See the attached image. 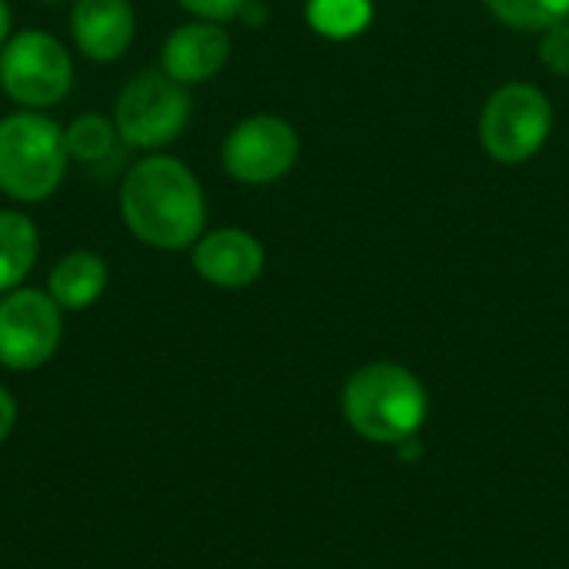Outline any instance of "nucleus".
I'll list each match as a JSON object with an SVG mask.
<instances>
[{"mask_svg": "<svg viewBox=\"0 0 569 569\" xmlns=\"http://www.w3.org/2000/svg\"><path fill=\"white\" fill-rule=\"evenodd\" d=\"M553 130V103L543 87L527 80H510L497 87L480 110V147L490 160L503 167H520L533 160Z\"/></svg>", "mask_w": 569, "mask_h": 569, "instance_id": "20e7f679", "label": "nucleus"}, {"mask_svg": "<svg viewBox=\"0 0 569 569\" xmlns=\"http://www.w3.org/2000/svg\"><path fill=\"white\" fill-rule=\"evenodd\" d=\"M50 3H57V0H50Z\"/></svg>", "mask_w": 569, "mask_h": 569, "instance_id": "4be33fe9", "label": "nucleus"}, {"mask_svg": "<svg viewBox=\"0 0 569 569\" xmlns=\"http://www.w3.org/2000/svg\"><path fill=\"white\" fill-rule=\"evenodd\" d=\"M137 33L130 0H77L70 10V37L93 63L120 60Z\"/></svg>", "mask_w": 569, "mask_h": 569, "instance_id": "9b49d317", "label": "nucleus"}, {"mask_svg": "<svg viewBox=\"0 0 569 569\" xmlns=\"http://www.w3.org/2000/svg\"><path fill=\"white\" fill-rule=\"evenodd\" d=\"M0 87L23 110L60 103L73 87L70 50L47 30H20L0 47Z\"/></svg>", "mask_w": 569, "mask_h": 569, "instance_id": "423d86ee", "label": "nucleus"}, {"mask_svg": "<svg viewBox=\"0 0 569 569\" xmlns=\"http://www.w3.org/2000/svg\"><path fill=\"white\" fill-rule=\"evenodd\" d=\"M540 63L557 73V77H569V20L553 23L540 33V47H537Z\"/></svg>", "mask_w": 569, "mask_h": 569, "instance_id": "f3484780", "label": "nucleus"}, {"mask_svg": "<svg viewBox=\"0 0 569 569\" xmlns=\"http://www.w3.org/2000/svg\"><path fill=\"white\" fill-rule=\"evenodd\" d=\"M307 23L317 37L343 43L370 30L373 0H307Z\"/></svg>", "mask_w": 569, "mask_h": 569, "instance_id": "4468645a", "label": "nucleus"}, {"mask_svg": "<svg viewBox=\"0 0 569 569\" xmlns=\"http://www.w3.org/2000/svg\"><path fill=\"white\" fill-rule=\"evenodd\" d=\"M10 27H13V13H10V3L0 0V47L10 40Z\"/></svg>", "mask_w": 569, "mask_h": 569, "instance_id": "412c9836", "label": "nucleus"}, {"mask_svg": "<svg viewBox=\"0 0 569 569\" xmlns=\"http://www.w3.org/2000/svg\"><path fill=\"white\" fill-rule=\"evenodd\" d=\"M183 10H190L197 20H213V23H227L237 20L240 10L247 7V0H177Z\"/></svg>", "mask_w": 569, "mask_h": 569, "instance_id": "a211bd4d", "label": "nucleus"}, {"mask_svg": "<svg viewBox=\"0 0 569 569\" xmlns=\"http://www.w3.org/2000/svg\"><path fill=\"white\" fill-rule=\"evenodd\" d=\"M40 253L37 223L20 210H0V297L17 290Z\"/></svg>", "mask_w": 569, "mask_h": 569, "instance_id": "ddd939ff", "label": "nucleus"}, {"mask_svg": "<svg viewBox=\"0 0 569 569\" xmlns=\"http://www.w3.org/2000/svg\"><path fill=\"white\" fill-rule=\"evenodd\" d=\"M63 127L40 110H20L0 120V193L20 203H40L67 177Z\"/></svg>", "mask_w": 569, "mask_h": 569, "instance_id": "7ed1b4c3", "label": "nucleus"}, {"mask_svg": "<svg viewBox=\"0 0 569 569\" xmlns=\"http://www.w3.org/2000/svg\"><path fill=\"white\" fill-rule=\"evenodd\" d=\"M340 407L357 437L383 447H403L427 423L430 397L410 367L373 360L347 377Z\"/></svg>", "mask_w": 569, "mask_h": 569, "instance_id": "f03ea898", "label": "nucleus"}, {"mask_svg": "<svg viewBox=\"0 0 569 569\" xmlns=\"http://www.w3.org/2000/svg\"><path fill=\"white\" fill-rule=\"evenodd\" d=\"M487 10L510 30L543 33L553 23L569 20V0H483Z\"/></svg>", "mask_w": 569, "mask_h": 569, "instance_id": "2eb2a0df", "label": "nucleus"}, {"mask_svg": "<svg viewBox=\"0 0 569 569\" xmlns=\"http://www.w3.org/2000/svg\"><path fill=\"white\" fill-rule=\"evenodd\" d=\"M107 260L90 250H73L57 260L47 280V293L60 310H87L107 290Z\"/></svg>", "mask_w": 569, "mask_h": 569, "instance_id": "f8f14e48", "label": "nucleus"}, {"mask_svg": "<svg viewBox=\"0 0 569 569\" xmlns=\"http://www.w3.org/2000/svg\"><path fill=\"white\" fill-rule=\"evenodd\" d=\"M190 250H193L190 263L197 277L220 290H243L257 283L267 267L263 243L250 230H240V227L210 230Z\"/></svg>", "mask_w": 569, "mask_h": 569, "instance_id": "1a4fd4ad", "label": "nucleus"}, {"mask_svg": "<svg viewBox=\"0 0 569 569\" xmlns=\"http://www.w3.org/2000/svg\"><path fill=\"white\" fill-rule=\"evenodd\" d=\"M120 217L140 243L187 250L207 233V197L183 160L150 153L123 177Z\"/></svg>", "mask_w": 569, "mask_h": 569, "instance_id": "f257e3e1", "label": "nucleus"}, {"mask_svg": "<svg viewBox=\"0 0 569 569\" xmlns=\"http://www.w3.org/2000/svg\"><path fill=\"white\" fill-rule=\"evenodd\" d=\"M17 427V400L7 387H0V443L13 433Z\"/></svg>", "mask_w": 569, "mask_h": 569, "instance_id": "6ab92c4d", "label": "nucleus"}, {"mask_svg": "<svg viewBox=\"0 0 569 569\" xmlns=\"http://www.w3.org/2000/svg\"><path fill=\"white\" fill-rule=\"evenodd\" d=\"M63 337V317L47 290L17 287L0 297V367L27 373L43 367Z\"/></svg>", "mask_w": 569, "mask_h": 569, "instance_id": "0eeeda50", "label": "nucleus"}, {"mask_svg": "<svg viewBox=\"0 0 569 569\" xmlns=\"http://www.w3.org/2000/svg\"><path fill=\"white\" fill-rule=\"evenodd\" d=\"M190 110V87L177 83L163 70H143L120 90L113 103V127L127 147L160 150L187 130Z\"/></svg>", "mask_w": 569, "mask_h": 569, "instance_id": "39448f33", "label": "nucleus"}, {"mask_svg": "<svg viewBox=\"0 0 569 569\" xmlns=\"http://www.w3.org/2000/svg\"><path fill=\"white\" fill-rule=\"evenodd\" d=\"M63 140H67V153L83 160V163H97L103 157L113 153L117 147V127L113 120L100 117V113H80L67 130H63Z\"/></svg>", "mask_w": 569, "mask_h": 569, "instance_id": "dca6fc26", "label": "nucleus"}, {"mask_svg": "<svg viewBox=\"0 0 569 569\" xmlns=\"http://www.w3.org/2000/svg\"><path fill=\"white\" fill-rule=\"evenodd\" d=\"M230 60V33L213 20H190L163 40L160 70L183 87L207 83Z\"/></svg>", "mask_w": 569, "mask_h": 569, "instance_id": "9d476101", "label": "nucleus"}, {"mask_svg": "<svg viewBox=\"0 0 569 569\" xmlns=\"http://www.w3.org/2000/svg\"><path fill=\"white\" fill-rule=\"evenodd\" d=\"M300 157L297 130L277 113H253L240 120L220 150L223 170L247 187H267L293 170Z\"/></svg>", "mask_w": 569, "mask_h": 569, "instance_id": "6e6552de", "label": "nucleus"}, {"mask_svg": "<svg viewBox=\"0 0 569 569\" xmlns=\"http://www.w3.org/2000/svg\"><path fill=\"white\" fill-rule=\"evenodd\" d=\"M237 20H243V23H250V27H260L263 20H267V7L263 3H257V0H247V7L240 10V17Z\"/></svg>", "mask_w": 569, "mask_h": 569, "instance_id": "aec40b11", "label": "nucleus"}]
</instances>
